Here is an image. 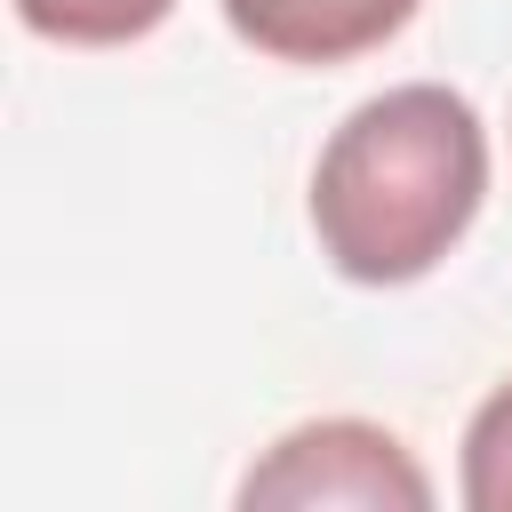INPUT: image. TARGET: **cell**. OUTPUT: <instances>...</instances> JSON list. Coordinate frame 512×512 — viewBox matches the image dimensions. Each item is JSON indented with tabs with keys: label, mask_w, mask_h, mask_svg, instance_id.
<instances>
[{
	"label": "cell",
	"mask_w": 512,
	"mask_h": 512,
	"mask_svg": "<svg viewBox=\"0 0 512 512\" xmlns=\"http://www.w3.org/2000/svg\"><path fill=\"white\" fill-rule=\"evenodd\" d=\"M464 504L512 512V384H496L464 432Z\"/></svg>",
	"instance_id": "5"
},
{
	"label": "cell",
	"mask_w": 512,
	"mask_h": 512,
	"mask_svg": "<svg viewBox=\"0 0 512 512\" xmlns=\"http://www.w3.org/2000/svg\"><path fill=\"white\" fill-rule=\"evenodd\" d=\"M424 0H224V24L272 64H352L384 48Z\"/></svg>",
	"instance_id": "3"
},
{
	"label": "cell",
	"mask_w": 512,
	"mask_h": 512,
	"mask_svg": "<svg viewBox=\"0 0 512 512\" xmlns=\"http://www.w3.org/2000/svg\"><path fill=\"white\" fill-rule=\"evenodd\" d=\"M240 504L248 512H424L432 480L384 424L320 416L264 448V464L240 480Z\"/></svg>",
	"instance_id": "2"
},
{
	"label": "cell",
	"mask_w": 512,
	"mask_h": 512,
	"mask_svg": "<svg viewBox=\"0 0 512 512\" xmlns=\"http://www.w3.org/2000/svg\"><path fill=\"white\" fill-rule=\"evenodd\" d=\"M168 8L176 0H16V16L64 48H128V40L160 32Z\"/></svg>",
	"instance_id": "4"
},
{
	"label": "cell",
	"mask_w": 512,
	"mask_h": 512,
	"mask_svg": "<svg viewBox=\"0 0 512 512\" xmlns=\"http://www.w3.org/2000/svg\"><path fill=\"white\" fill-rule=\"evenodd\" d=\"M488 200V128L440 88L408 80L336 120L312 160V240L352 288L424 280Z\"/></svg>",
	"instance_id": "1"
}]
</instances>
